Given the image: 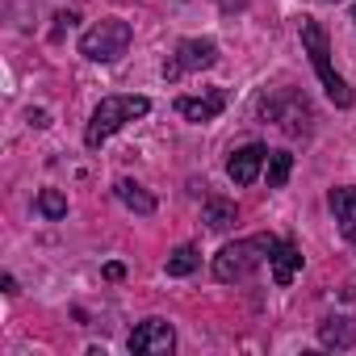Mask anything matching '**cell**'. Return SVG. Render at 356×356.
Instances as JSON below:
<instances>
[{
  "mask_svg": "<svg viewBox=\"0 0 356 356\" xmlns=\"http://www.w3.org/2000/svg\"><path fill=\"white\" fill-rule=\"evenodd\" d=\"M227 109V92H206V97H176V113L185 122H214Z\"/></svg>",
  "mask_w": 356,
  "mask_h": 356,
  "instance_id": "9",
  "label": "cell"
},
{
  "mask_svg": "<svg viewBox=\"0 0 356 356\" xmlns=\"http://www.w3.org/2000/svg\"><path fill=\"white\" fill-rule=\"evenodd\" d=\"M318 343L323 348H335V352H348L356 343V323L348 314H327L318 323Z\"/></svg>",
  "mask_w": 356,
  "mask_h": 356,
  "instance_id": "10",
  "label": "cell"
},
{
  "mask_svg": "<svg viewBox=\"0 0 356 356\" xmlns=\"http://www.w3.org/2000/svg\"><path fill=\"white\" fill-rule=\"evenodd\" d=\"M113 193H118V202H122L126 210H134V214H143V218H147V214H155V197H151L138 181H118V185H113Z\"/></svg>",
  "mask_w": 356,
  "mask_h": 356,
  "instance_id": "13",
  "label": "cell"
},
{
  "mask_svg": "<svg viewBox=\"0 0 356 356\" xmlns=\"http://www.w3.org/2000/svg\"><path fill=\"white\" fill-rule=\"evenodd\" d=\"M260 109H264L273 122H281L289 134H306V130H310V105H306V97H298V92L264 97V101H260Z\"/></svg>",
  "mask_w": 356,
  "mask_h": 356,
  "instance_id": "7",
  "label": "cell"
},
{
  "mask_svg": "<svg viewBox=\"0 0 356 356\" xmlns=\"http://www.w3.org/2000/svg\"><path fill=\"white\" fill-rule=\"evenodd\" d=\"M273 281L277 285H289L293 277H298V268H302V252L289 243V239H277V252H273Z\"/></svg>",
  "mask_w": 356,
  "mask_h": 356,
  "instance_id": "12",
  "label": "cell"
},
{
  "mask_svg": "<svg viewBox=\"0 0 356 356\" xmlns=\"http://www.w3.org/2000/svg\"><path fill=\"white\" fill-rule=\"evenodd\" d=\"M264 159H268V147L248 143V147H239V151L227 159V176H231L235 185H256L260 172H264Z\"/></svg>",
  "mask_w": 356,
  "mask_h": 356,
  "instance_id": "8",
  "label": "cell"
},
{
  "mask_svg": "<svg viewBox=\"0 0 356 356\" xmlns=\"http://www.w3.org/2000/svg\"><path fill=\"white\" fill-rule=\"evenodd\" d=\"M235 218H239V210H235V202H227V197H206V210H202V222H206L210 231H231V227H235Z\"/></svg>",
  "mask_w": 356,
  "mask_h": 356,
  "instance_id": "14",
  "label": "cell"
},
{
  "mask_svg": "<svg viewBox=\"0 0 356 356\" xmlns=\"http://www.w3.org/2000/svg\"><path fill=\"white\" fill-rule=\"evenodd\" d=\"M197 264H202L197 248H189V243H185V248H176V252L168 256V277H189Z\"/></svg>",
  "mask_w": 356,
  "mask_h": 356,
  "instance_id": "16",
  "label": "cell"
},
{
  "mask_svg": "<svg viewBox=\"0 0 356 356\" xmlns=\"http://www.w3.org/2000/svg\"><path fill=\"white\" fill-rule=\"evenodd\" d=\"M105 277H109V281H122V277H126V268H122V264H105Z\"/></svg>",
  "mask_w": 356,
  "mask_h": 356,
  "instance_id": "18",
  "label": "cell"
},
{
  "mask_svg": "<svg viewBox=\"0 0 356 356\" xmlns=\"http://www.w3.org/2000/svg\"><path fill=\"white\" fill-rule=\"evenodd\" d=\"M126 348H130L134 356H168V352L176 348V331H172V323H163V318H147V323H138V327L130 331Z\"/></svg>",
  "mask_w": 356,
  "mask_h": 356,
  "instance_id": "6",
  "label": "cell"
},
{
  "mask_svg": "<svg viewBox=\"0 0 356 356\" xmlns=\"http://www.w3.org/2000/svg\"><path fill=\"white\" fill-rule=\"evenodd\" d=\"M327 202H331V214L339 222V235L348 243H356V189L352 185H339V189H331Z\"/></svg>",
  "mask_w": 356,
  "mask_h": 356,
  "instance_id": "11",
  "label": "cell"
},
{
  "mask_svg": "<svg viewBox=\"0 0 356 356\" xmlns=\"http://www.w3.org/2000/svg\"><path fill=\"white\" fill-rule=\"evenodd\" d=\"M130 22H122V17H105V22H97L84 38H80V55L84 59H92V63H113V59H122L126 51H130Z\"/></svg>",
  "mask_w": 356,
  "mask_h": 356,
  "instance_id": "4",
  "label": "cell"
},
{
  "mask_svg": "<svg viewBox=\"0 0 356 356\" xmlns=\"http://www.w3.org/2000/svg\"><path fill=\"white\" fill-rule=\"evenodd\" d=\"M302 47H306V55H310V63H314V72H318V80H323V88H327V97L335 101V109H352V88H348V80L331 67L327 30H323L314 17H302Z\"/></svg>",
  "mask_w": 356,
  "mask_h": 356,
  "instance_id": "2",
  "label": "cell"
},
{
  "mask_svg": "<svg viewBox=\"0 0 356 356\" xmlns=\"http://www.w3.org/2000/svg\"><path fill=\"white\" fill-rule=\"evenodd\" d=\"M218 63V47L210 38H185L176 47V55L163 63V80H181L185 72H206Z\"/></svg>",
  "mask_w": 356,
  "mask_h": 356,
  "instance_id": "5",
  "label": "cell"
},
{
  "mask_svg": "<svg viewBox=\"0 0 356 356\" xmlns=\"http://www.w3.org/2000/svg\"><path fill=\"white\" fill-rule=\"evenodd\" d=\"M289 172H293V155H289V151H268V159H264V176H268V189H285Z\"/></svg>",
  "mask_w": 356,
  "mask_h": 356,
  "instance_id": "15",
  "label": "cell"
},
{
  "mask_svg": "<svg viewBox=\"0 0 356 356\" xmlns=\"http://www.w3.org/2000/svg\"><path fill=\"white\" fill-rule=\"evenodd\" d=\"M147 109H151V101H147V97H105V101L92 109V122H88V130H84V143L97 151L101 143H109L126 122L143 118Z\"/></svg>",
  "mask_w": 356,
  "mask_h": 356,
  "instance_id": "3",
  "label": "cell"
},
{
  "mask_svg": "<svg viewBox=\"0 0 356 356\" xmlns=\"http://www.w3.org/2000/svg\"><path fill=\"white\" fill-rule=\"evenodd\" d=\"M30 122H34V126H51V122H47V113H42V109H30Z\"/></svg>",
  "mask_w": 356,
  "mask_h": 356,
  "instance_id": "19",
  "label": "cell"
},
{
  "mask_svg": "<svg viewBox=\"0 0 356 356\" xmlns=\"http://www.w3.org/2000/svg\"><path fill=\"white\" fill-rule=\"evenodd\" d=\"M277 252V239L273 235H252V239H235L227 243L218 256H214V277L222 285H235V281H248L264 260H273Z\"/></svg>",
  "mask_w": 356,
  "mask_h": 356,
  "instance_id": "1",
  "label": "cell"
},
{
  "mask_svg": "<svg viewBox=\"0 0 356 356\" xmlns=\"http://www.w3.org/2000/svg\"><path fill=\"white\" fill-rule=\"evenodd\" d=\"M38 214L51 218V222H59V218L67 214V197H63L59 189H42V193H38Z\"/></svg>",
  "mask_w": 356,
  "mask_h": 356,
  "instance_id": "17",
  "label": "cell"
}]
</instances>
